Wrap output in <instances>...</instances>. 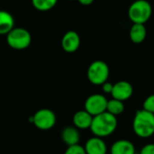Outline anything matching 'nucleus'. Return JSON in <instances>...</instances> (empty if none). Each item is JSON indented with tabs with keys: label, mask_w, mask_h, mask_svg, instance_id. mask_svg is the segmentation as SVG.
I'll return each instance as SVG.
<instances>
[{
	"label": "nucleus",
	"mask_w": 154,
	"mask_h": 154,
	"mask_svg": "<svg viewBox=\"0 0 154 154\" xmlns=\"http://www.w3.org/2000/svg\"><path fill=\"white\" fill-rule=\"evenodd\" d=\"M116 116L111 115L108 112H104L100 115L93 116L90 130L94 136L105 138L115 133L117 127Z\"/></svg>",
	"instance_id": "nucleus-1"
},
{
	"label": "nucleus",
	"mask_w": 154,
	"mask_h": 154,
	"mask_svg": "<svg viewBox=\"0 0 154 154\" xmlns=\"http://www.w3.org/2000/svg\"><path fill=\"white\" fill-rule=\"evenodd\" d=\"M133 130L140 138H149L154 134V115L143 109L136 111L133 120Z\"/></svg>",
	"instance_id": "nucleus-2"
},
{
	"label": "nucleus",
	"mask_w": 154,
	"mask_h": 154,
	"mask_svg": "<svg viewBox=\"0 0 154 154\" xmlns=\"http://www.w3.org/2000/svg\"><path fill=\"white\" fill-rule=\"evenodd\" d=\"M127 14L133 23L145 24L152 14V6L147 0H135L130 5Z\"/></svg>",
	"instance_id": "nucleus-3"
},
{
	"label": "nucleus",
	"mask_w": 154,
	"mask_h": 154,
	"mask_svg": "<svg viewBox=\"0 0 154 154\" xmlns=\"http://www.w3.org/2000/svg\"><path fill=\"white\" fill-rule=\"evenodd\" d=\"M6 42L10 48L17 51L25 50L32 42V36L28 30L14 27L6 34Z\"/></svg>",
	"instance_id": "nucleus-4"
},
{
	"label": "nucleus",
	"mask_w": 154,
	"mask_h": 154,
	"mask_svg": "<svg viewBox=\"0 0 154 154\" xmlns=\"http://www.w3.org/2000/svg\"><path fill=\"white\" fill-rule=\"evenodd\" d=\"M109 67L103 60H95L88 68L87 77L88 81L96 86H101L109 78Z\"/></svg>",
	"instance_id": "nucleus-5"
},
{
	"label": "nucleus",
	"mask_w": 154,
	"mask_h": 154,
	"mask_svg": "<svg viewBox=\"0 0 154 154\" xmlns=\"http://www.w3.org/2000/svg\"><path fill=\"white\" fill-rule=\"evenodd\" d=\"M31 123L33 124V125L42 131H48L54 127L56 125V115L55 113L48 108H42L30 117Z\"/></svg>",
	"instance_id": "nucleus-6"
},
{
	"label": "nucleus",
	"mask_w": 154,
	"mask_h": 154,
	"mask_svg": "<svg viewBox=\"0 0 154 154\" xmlns=\"http://www.w3.org/2000/svg\"><path fill=\"white\" fill-rule=\"evenodd\" d=\"M107 99L102 94L90 95L85 101L84 110L89 113L92 116H96L106 111Z\"/></svg>",
	"instance_id": "nucleus-7"
},
{
	"label": "nucleus",
	"mask_w": 154,
	"mask_h": 154,
	"mask_svg": "<svg viewBox=\"0 0 154 154\" xmlns=\"http://www.w3.org/2000/svg\"><path fill=\"white\" fill-rule=\"evenodd\" d=\"M134 94V87L133 85L126 80H120L114 84L112 90V97L115 99L120 101L128 100Z\"/></svg>",
	"instance_id": "nucleus-8"
},
{
	"label": "nucleus",
	"mask_w": 154,
	"mask_h": 154,
	"mask_svg": "<svg viewBox=\"0 0 154 154\" xmlns=\"http://www.w3.org/2000/svg\"><path fill=\"white\" fill-rule=\"evenodd\" d=\"M80 46V37L75 31L67 32L61 39L62 50L68 53H73L79 50Z\"/></svg>",
	"instance_id": "nucleus-9"
},
{
	"label": "nucleus",
	"mask_w": 154,
	"mask_h": 154,
	"mask_svg": "<svg viewBox=\"0 0 154 154\" xmlns=\"http://www.w3.org/2000/svg\"><path fill=\"white\" fill-rule=\"evenodd\" d=\"M87 154H106L107 146L103 138L93 136L89 138L84 146Z\"/></svg>",
	"instance_id": "nucleus-10"
},
{
	"label": "nucleus",
	"mask_w": 154,
	"mask_h": 154,
	"mask_svg": "<svg viewBox=\"0 0 154 154\" xmlns=\"http://www.w3.org/2000/svg\"><path fill=\"white\" fill-rule=\"evenodd\" d=\"M92 119L93 116L86 110H79L74 114L72 121L76 128L80 130H86L90 128Z\"/></svg>",
	"instance_id": "nucleus-11"
},
{
	"label": "nucleus",
	"mask_w": 154,
	"mask_h": 154,
	"mask_svg": "<svg viewBox=\"0 0 154 154\" xmlns=\"http://www.w3.org/2000/svg\"><path fill=\"white\" fill-rule=\"evenodd\" d=\"M110 154H135V147L129 140L121 139L112 144Z\"/></svg>",
	"instance_id": "nucleus-12"
},
{
	"label": "nucleus",
	"mask_w": 154,
	"mask_h": 154,
	"mask_svg": "<svg viewBox=\"0 0 154 154\" xmlns=\"http://www.w3.org/2000/svg\"><path fill=\"white\" fill-rule=\"evenodd\" d=\"M61 140L69 147L79 144L80 140V134L79 129L75 126H67L61 132Z\"/></svg>",
	"instance_id": "nucleus-13"
},
{
	"label": "nucleus",
	"mask_w": 154,
	"mask_h": 154,
	"mask_svg": "<svg viewBox=\"0 0 154 154\" xmlns=\"http://www.w3.org/2000/svg\"><path fill=\"white\" fill-rule=\"evenodd\" d=\"M147 36V29L145 24L142 23H133L129 32V37L132 42L135 44H140L143 42Z\"/></svg>",
	"instance_id": "nucleus-14"
},
{
	"label": "nucleus",
	"mask_w": 154,
	"mask_h": 154,
	"mask_svg": "<svg viewBox=\"0 0 154 154\" xmlns=\"http://www.w3.org/2000/svg\"><path fill=\"white\" fill-rule=\"evenodd\" d=\"M14 28V18L7 11L0 10V35L7 34Z\"/></svg>",
	"instance_id": "nucleus-15"
},
{
	"label": "nucleus",
	"mask_w": 154,
	"mask_h": 154,
	"mask_svg": "<svg viewBox=\"0 0 154 154\" xmlns=\"http://www.w3.org/2000/svg\"><path fill=\"white\" fill-rule=\"evenodd\" d=\"M125 104L123 101L112 98L111 100L107 101V106H106V112L110 113L111 115L116 116L121 115L125 111Z\"/></svg>",
	"instance_id": "nucleus-16"
},
{
	"label": "nucleus",
	"mask_w": 154,
	"mask_h": 154,
	"mask_svg": "<svg viewBox=\"0 0 154 154\" xmlns=\"http://www.w3.org/2000/svg\"><path fill=\"white\" fill-rule=\"evenodd\" d=\"M57 3L58 0H32V6L35 9L42 12L52 9Z\"/></svg>",
	"instance_id": "nucleus-17"
},
{
	"label": "nucleus",
	"mask_w": 154,
	"mask_h": 154,
	"mask_svg": "<svg viewBox=\"0 0 154 154\" xmlns=\"http://www.w3.org/2000/svg\"><path fill=\"white\" fill-rule=\"evenodd\" d=\"M143 109L147 111V112H150L152 114L154 115V94L152 95H150L149 97H147L143 102Z\"/></svg>",
	"instance_id": "nucleus-18"
},
{
	"label": "nucleus",
	"mask_w": 154,
	"mask_h": 154,
	"mask_svg": "<svg viewBox=\"0 0 154 154\" xmlns=\"http://www.w3.org/2000/svg\"><path fill=\"white\" fill-rule=\"evenodd\" d=\"M64 154H87L85 152V149L83 146L79 145V144H76V145H72V146H69Z\"/></svg>",
	"instance_id": "nucleus-19"
},
{
	"label": "nucleus",
	"mask_w": 154,
	"mask_h": 154,
	"mask_svg": "<svg viewBox=\"0 0 154 154\" xmlns=\"http://www.w3.org/2000/svg\"><path fill=\"white\" fill-rule=\"evenodd\" d=\"M140 154H154V143L145 144L141 149Z\"/></svg>",
	"instance_id": "nucleus-20"
},
{
	"label": "nucleus",
	"mask_w": 154,
	"mask_h": 154,
	"mask_svg": "<svg viewBox=\"0 0 154 154\" xmlns=\"http://www.w3.org/2000/svg\"><path fill=\"white\" fill-rule=\"evenodd\" d=\"M101 86H102V90H103L104 93H106V94H111L112 93L114 84H112L111 82L106 81L104 84H102Z\"/></svg>",
	"instance_id": "nucleus-21"
},
{
	"label": "nucleus",
	"mask_w": 154,
	"mask_h": 154,
	"mask_svg": "<svg viewBox=\"0 0 154 154\" xmlns=\"http://www.w3.org/2000/svg\"><path fill=\"white\" fill-rule=\"evenodd\" d=\"M95 0H78L79 3H80L83 5H90Z\"/></svg>",
	"instance_id": "nucleus-22"
},
{
	"label": "nucleus",
	"mask_w": 154,
	"mask_h": 154,
	"mask_svg": "<svg viewBox=\"0 0 154 154\" xmlns=\"http://www.w3.org/2000/svg\"><path fill=\"white\" fill-rule=\"evenodd\" d=\"M69 1H74V0H69Z\"/></svg>",
	"instance_id": "nucleus-23"
}]
</instances>
